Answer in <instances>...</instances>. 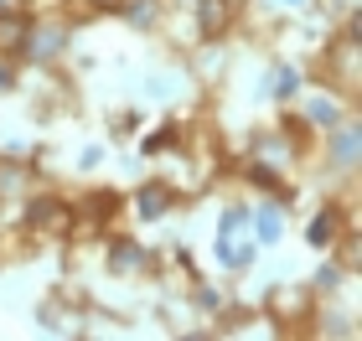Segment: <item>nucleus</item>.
Listing matches in <instances>:
<instances>
[{"label":"nucleus","mask_w":362,"mask_h":341,"mask_svg":"<svg viewBox=\"0 0 362 341\" xmlns=\"http://www.w3.org/2000/svg\"><path fill=\"white\" fill-rule=\"evenodd\" d=\"M218 253L228 269H243L254 258V243H249V213L243 207H233V213L223 217V233H218Z\"/></svg>","instance_id":"f257e3e1"},{"label":"nucleus","mask_w":362,"mask_h":341,"mask_svg":"<svg viewBox=\"0 0 362 341\" xmlns=\"http://www.w3.org/2000/svg\"><path fill=\"white\" fill-rule=\"evenodd\" d=\"M326 62H332L337 78L352 88V83H357V37H341V42L332 47V52H326Z\"/></svg>","instance_id":"f03ea898"},{"label":"nucleus","mask_w":362,"mask_h":341,"mask_svg":"<svg viewBox=\"0 0 362 341\" xmlns=\"http://www.w3.org/2000/svg\"><path fill=\"white\" fill-rule=\"evenodd\" d=\"M197 21H202V37H218L228 26V6L223 0H197Z\"/></svg>","instance_id":"7ed1b4c3"},{"label":"nucleus","mask_w":362,"mask_h":341,"mask_svg":"<svg viewBox=\"0 0 362 341\" xmlns=\"http://www.w3.org/2000/svg\"><path fill=\"white\" fill-rule=\"evenodd\" d=\"M171 207V191L166 186H140V217H160Z\"/></svg>","instance_id":"20e7f679"},{"label":"nucleus","mask_w":362,"mask_h":341,"mask_svg":"<svg viewBox=\"0 0 362 341\" xmlns=\"http://www.w3.org/2000/svg\"><path fill=\"white\" fill-rule=\"evenodd\" d=\"M31 222H37V227H62V222H68V213H62L52 197H42V202H31Z\"/></svg>","instance_id":"39448f33"},{"label":"nucleus","mask_w":362,"mask_h":341,"mask_svg":"<svg viewBox=\"0 0 362 341\" xmlns=\"http://www.w3.org/2000/svg\"><path fill=\"white\" fill-rule=\"evenodd\" d=\"M21 37H26V21H21V16H0V52H16Z\"/></svg>","instance_id":"423d86ee"},{"label":"nucleus","mask_w":362,"mask_h":341,"mask_svg":"<svg viewBox=\"0 0 362 341\" xmlns=\"http://www.w3.org/2000/svg\"><path fill=\"white\" fill-rule=\"evenodd\" d=\"M26 37H31V52H37V57H52V52H57V47H62V31H57V26H42V31H26Z\"/></svg>","instance_id":"0eeeda50"},{"label":"nucleus","mask_w":362,"mask_h":341,"mask_svg":"<svg viewBox=\"0 0 362 341\" xmlns=\"http://www.w3.org/2000/svg\"><path fill=\"white\" fill-rule=\"evenodd\" d=\"M332 160H337V166H352V160H357V129H341V135H337Z\"/></svg>","instance_id":"6e6552de"},{"label":"nucleus","mask_w":362,"mask_h":341,"mask_svg":"<svg viewBox=\"0 0 362 341\" xmlns=\"http://www.w3.org/2000/svg\"><path fill=\"white\" fill-rule=\"evenodd\" d=\"M279 227H285L279 207H264V213H259V238H264V243H274V238H279Z\"/></svg>","instance_id":"1a4fd4ad"},{"label":"nucleus","mask_w":362,"mask_h":341,"mask_svg":"<svg viewBox=\"0 0 362 341\" xmlns=\"http://www.w3.org/2000/svg\"><path fill=\"white\" fill-rule=\"evenodd\" d=\"M269 78H274V83H269V93H274V99H285V93H295V68H274Z\"/></svg>","instance_id":"9d476101"},{"label":"nucleus","mask_w":362,"mask_h":341,"mask_svg":"<svg viewBox=\"0 0 362 341\" xmlns=\"http://www.w3.org/2000/svg\"><path fill=\"white\" fill-rule=\"evenodd\" d=\"M332 233H337V217H332V213L310 222V243H332Z\"/></svg>","instance_id":"9b49d317"},{"label":"nucleus","mask_w":362,"mask_h":341,"mask_svg":"<svg viewBox=\"0 0 362 341\" xmlns=\"http://www.w3.org/2000/svg\"><path fill=\"white\" fill-rule=\"evenodd\" d=\"M140 264V249H129V243L119 238V249H114V269H135Z\"/></svg>","instance_id":"f8f14e48"},{"label":"nucleus","mask_w":362,"mask_h":341,"mask_svg":"<svg viewBox=\"0 0 362 341\" xmlns=\"http://www.w3.org/2000/svg\"><path fill=\"white\" fill-rule=\"evenodd\" d=\"M310 119H316V124H337V104L332 99H316V104H310Z\"/></svg>","instance_id":"ddd939ff"},{"label":"nucleus","mask_w":362,"mask_h":341,"mask_svg":"<svg viewBox=\"0 0 362 341\" xmlns=\"http://www.w3.org/2000/svg\"><path fill=\"white\" fill-rule=\"evenodd\" d=\"M93 6H114V0H93Z\"/></svg>","instance_id":"4468645a"},{"label":"nucleus","mask_w":362,"mask_h":341,"mask_svg":"<svg viewBox=\"0 0 362 341\" xmlns=\"http://www.w3.org/2000/svg\"><path fill=\"white\" fill-rule=\"evenodd\" d=\"M290 6H305V0H290Z\"/></svg>","instance_id":"2eb2a0df"}]
</instances>
